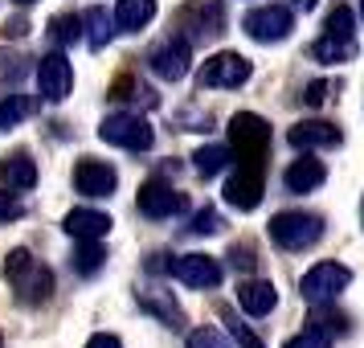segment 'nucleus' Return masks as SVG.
<instances>
[{
    "label": "nucleus",
    "mask_w": 364,
    "mask_h": 348,
    "mask_svg": "<svg viewBox=\"0 0 364 348\" xmlns=\"http://www.w3.org/2000/svg\"><path fill=\"white\" fill-rule=\"evenodd\" d=\"M287 348H331V332H323L319 324L315 328H303L299 336L287 340Z\"/></svg>",
    "instance_id": "nucleus-27"
},
{
    "label": "nucleus",
    "mask_w": 364,
    "mask_h": 348,
    "mask_svg": "<svg viewBox=\"0 0 364 348\" xmlns=\"http://www.w3.org/2000/svg\"><path fill=\"white\" fill-rule=\"evenodd\" d=\"M242 29H246L254 41H287L291 29H295V17H291V9H282V4H262V9H250L246 21H242Z\"/></svg>",
    "instance_id": "nucleus-8"
},
{
    "label": "nucleus",
    "mask_w": 364,
    "mask_h": 348,
    "mask_svg": "<svg viewBox=\"0 0 364 348\" xmlns=\"http://www.w3.org/2000/svg\"><path fill=\"white\" fill-rule=\"evenodd\" d=\"M270 238L282 250H307L323 238V217L303 213V209H287V213L270 217Z\"/></svg>",
    "instance_id": "nucleus-3"
},
{
    "label": "nucleus",
    "mask_w": 364,
    "mask_h": 348,
    "mask_svg": "<svg viewBox=\"0 0 364 348\" xmlns=\"http://www.w3.org/2000/svg\"><path fill=\"white\" fill-rule=\"evenodd\" d=\"M74 86V66L66 62V53H46L37 62V90L46 102H62Z\"/></svg>",
    "instance_id": "nucleus-10"
},
{
    "label": "nucleus",
    "mask_w": 364,
    "mask_h": 348,
    "mask_svg": "<svg viewBox=\"0 0 364 348\" xmlns=\"http://www.w3.org/2000/svg\"><path fill=\"white\" fill-rule=\"evenodd\" d=\"M348 283H352V270L348 266H340V263H319V266H311L307 275H303V283H299V291H303V299L307 303H331V299L344 291Z\"/></svg>",
    "instance_id": "nucleus-7"
},
{
    "label": "nucleus",
    "mask_w": 364,
    "mask_h": 348,
    "mask_svg": "<svg viewBox=\"0 0 364 348\" xmlns=\"http://www.w3.org/2000/svg\"><path fill=\"white\" fill-rule=\"evenodd\" d=\"M21 213H25V205H21L13 193H0V226H4V221H17Z\"/></svg>",
    "instance_id": "nucleus-34"
},
{
    "label": "nucleus",
    "mask_w": 364,
    "mask_h": 348,
    "mask_svg": "<svg viewBox=\"0 0 364 348\" xmlns=\"http://www.w3.org/2000/svg\"><path fill=\"white\" fill-rule=\"evenodd\" d=\"M156 17V0H119L115 4V25L127 33H139Z\"/></svg>",
    "instance_id": "nucleus-19"
},
{
    "label": "nucleus",
    "mask_w": 364,
    "mask_h": 348,
    "mask_svg": "<svg viewBox=\"0 0 364 348\" xmlns=\"http://www.w3.org/2000/svg\"><path fill=\"white\" fill-rule=\"evenodd\" d=\"M86 348H123V340L111 336V332H95V336L86 340Z\"/></svg>",
    "instance_id": "nucleus-37"
},
{
    "label": "nucleus",
    "mask_w": 364,
    "mask_h": 348,
    "mask_svg": "<svg viewBox=\"0 0 364 348\" xmlns=\"http://www.w3.org/2000/svg\"><path fill=\"white\" fill-rule=\"evenodd\" d=\"M360 13H364V0H360Z\"/></svg>",
    "instance_id": "nucleus-41"
},
{
    "label": "nucleus",
    "mask_w": 364,
    "mask_h": 348,
    "mask_svg": "<svg viewBox=\"0 0 364 348\" xmlns=\"http://www.w3.org/2000/svg\"><path fill=\"white\" fill-rule=\"evenodd\" d=\"M184 193H176L172 184L164 181H148L144 189H139V213L144 217H156V221H164V217L172 213H184Z\"/></svg>",
    "instance_id": "nucleus-12"
},
{
    "label": "nucleus",
    "mask_w": 364,
    "mask_h": 348,
    "mask_svg": "<svg viewBox=\"0 0 364 348\" xmlns=\"http://www.w3.org/2000/svg\"><path fill=\"white\" fill-rule=\"evenodd\" d=\"M225 201H230L233 209H242V213L258 209V205H262V168L237 164V172H233L230 184H225Z\"/></svg>",
    "instance_id": "nucleus-13"
},
{
    "label": "nucleus",
    "mask_w": 364,
    "mask_h": 348,
    "mask_svg": "<svg viewBox=\"0 0 364 348\" xmlns=\"http://www.w3.org/2000/svg\"><path fill=\"white\" fill-rule=\"evenodd\" d=\"M50 37L58 46H70V41H78L82 37V17H74V13H62V17L50 21Z\"/></svg>",
    "instance_id": "nucleus-26"
},
{
    "label": "nucleus",
    "mask_w": 364,
    "mask_h": 348,
    "mask_svg": "<svg viewBox=\"0 0 364 348\" xmlns=\"http://www.w3.org/2000/svg\"><path fill=\"white\" fill-rule=\"evenodd\" d=\"M328 90H331L328 83H311L307 95H303V102H307V107H323V102H328Z\"/></svg>",
    "instance_id": "nucleus-36"
},
{
    "label": "nucleus",
    "mask_w": 364,
    "mask_h": 348,
    "mask_svg": "<svg viewBox=\"0 0 364 348\" xmlns=\"http://www.w3.org/2000/svg\"><path fill=\"white\" fill-rule=\"evenodd\" d=\"M115 184H119L115 168L102 164V160H78V168H74V189L82 197H111Z\"/></svg>",
    "instance_id": "nucleus-14"
},
{
    "label": "nucleus",
    "mask_w": 364,
    "mask_h": 348,
    "mask_svg": "<svg viewBox=\"0 0 364 348\" xmlns=\"http://www.w3.org/2000/svg\"><path fill=\"white\" fill-rule=\"evenodd\" d=\"M323 176H328V172H323V164H319V160H307V156H303V160H295V164L282 172V181H287V189H291V193H311V189H319V184H323Z\"/></svg>",
    "instance_id": "nucleus-18"
},
{
    "label": "nucleus",
    "mask_w": 364,
    "mask_h": 348,
    "mask_svg": "<svg viewBox=\"0 0 364 348\" xmlns=\"http://www.w3.org/2000/svg\"><path fill=\"white\" fill-rule=\"evenodd\" d=\"M99 139L102 144H115V148L127 152H148L156 144V132L144 115H132V111H119V115H107L99 123Z\"/></svg>",
    "instance_id": "nucleus-4"
},
{
    "label": "nucleus",
    "mask_w": 364,
    "mask_h": 348,
    "mask_svg": "<svg viewBox=\"0 0 364 348\" xmlns=\"http://www.w3.org/2000/svg\"><path fill=\"white\" fill-rule=\"evenodd\" d=\"M13 4H37V0H13Z\"/></svg>",
    "instance_id": "nucleus-40"
},
{
    "label": "nucleus",
    "mask_w": 364,
    "mask_h": 348,
    "mask_svg": "<svg viewBox=\"0 0 364 348\" xmlns=\"http://www.w3.org/2000/svg\"><path fill=\"white\" fill-rule=\"evenodd\" d=\"M315 58L319 62H352L356 58V37H336V33H323L315 41Z\"/></svg>",
    "instance_id": "nucleus-22"
},
{
    "label": "nucleus",
    "mask_w": 364,
    "mask_h": 348,
    "mask_svg": "<svg viewBox=\"0 0 364 348\" xmlns=\"http://www.w3.org/2000/svg\"><path fill=\"white\" fill-rule=\"evenodd\" d=\"M188 348H237V344H230L217 328H197L188 336Z\"/></svg>",
    "instance_id": "nucleus-30"
},
{
    "label": "nucleus",
    "mask_w": 364,
    "mask_h": 348,
    "mask_svg": "<svg viewBox=\"0 0 364 348\" xmlns=\"http://www.w3.org/2000/svg\"><path fill=\"white\" fill-rule=\"evenodd\" d=\"M86 46L90 50H107V41L115 37V17H107V9H86Z\"/></svg>",
    "instance_id": "nucleus-21"
},
{
    "label": "nucleus",
    "mask_w": 364,
    "mask_h": 348,
    "mask_svg": "<svg viewBox=\"0 0 364 348\" xmlns=\"http://www.w3.org/2000/svg\"><path fill=\"white\" fill-rule=\"evenodd\" d=\"M188 62H193V53H188V41L184 37H168V41H160L148 53L151 74L164 78V83H181L184 74H188Z\"/></svg>",
    "instance_id": "nucleus-9"
},
{
    "label": "nucleus",
    "mask_w": 364,
    "mask_h": 348,
    "mask_svg": "<svg viewBox=\"0 0 364 348\" xmlns=\"http://www.w3.org/2000/svg\"><path fill=\"white\" fill-rule=\"evenodd\" d=\"M4 283L17 291L21 303H46V299L53 295L50 266H41L29 250H13V254L4 258Z\"/></svg>",
    "instance_id": "nucleus-1"
},
{
    "label": "nucleus",
    "mask_w": 364,
    "mask_h": 348,
    "mask_svg": "<svg viewBox=\"0 0 364 348\" xmlns=\"http://www.w3.org/2000/svg\"><path fill=\"white\" fill-rule=\"evenodd\" d=\"M33 111V102L25 99V95H9V99L0 102V132H9V127H17L21 119Z\"/></svg>",
    "instance_id": "nucleus-25"
},
{
    "label": "nucleus",
    "mask_w": 364,
    "mask_h": 348,
    "mask_svg": "<svg viewBox=\"0 0 364 348\" xmlns=\"http://www.w3.org/2000/svg\"><path fill=\"white\" fill-rule=\"evenodd\" d=\"M230 144L246 168H262V156L270 148V123L254 111H237L230 119Z\"/></svg>",
    "instance_id": "nucleus-2"
},
{
    "label": "nucleus",
    "mask_w": 364,
    "mask_h": 348,
    "mask_svg": "<svg viewBox=\"0 0 364 348\" xmlns=\"http://www.w3.org/2000/svg\"><path fill=\"white\" fill-rule=\"evenodd\" d=\"M21 74H25V58H21V53H4L0 50V86L21 83Z\"/></svg>",
    "instance_id": "nucleus-28"
},
{
    "label": "nucleus",
    "mask_w": 364,
    "mask_h": 348,
    "mask_svg": "<svg viewBox=\"0 0 364 348\" xmlns=\"http://www.w3.org/2000/svg\"><path fill=\"white\" fill-rule=\"evenodd\" d=\"M291 4H295V9H303V13H307V9H315V0H291Z\"/></svg>",
    "instance_id": "nucleus-39"
},
{
    "label": "nucleus",
    "mask_w": 364,
    "mask_h": 348,
    "mask_svg": "<svg viewBox=\"0 0 364 348\" xmlns=\"http://www.w3.org/2000/svg\"><path fill=\"white\" fill-rule=\"evenodd\" d=\"M176 25L184 29V41H205V37H221L225 33V4L221 0H188Z\"/></svg>",
    "instance_id": "nucleus-5"
},
{
    "label": "nucleus",
    "mask_w": 364,
    "mask_h": 348,
    "mask_svg": "<svg viewBox=\"0 0 364 348\" xmlns=\"http://www.w3.org/2000/svg\"><path fill=\"white\" fill-rule=\"evenodd\" d=\"M0 181L9 184V189H33L37 184V164L17 152V156H4V164H0Z\"/></svg>",
    "instance_id": "nucleus-20"
},
{
    "label": "nucleus",
    "mask_w": 364,
    "mask_h": 348,
    "mask_svg": "<svg viewBox=\"0 0 364 348\" xmlns=\"http://www.w3.org/2000/svg\"><path fill=\"white\" fill-rule=\"evenodd\" d=\"M225 164H230V152L217 148V144H209V148H200L197 156H193V168H197L205 181H209V176H217V172H221Z\"/></svg>",
    "instance_id": "nucleus-24"
},
{
    "label": "nucleus",
    "mask_w": 364,
    "mask_h": 348,
    "mask_svg": "<svg viewBox=\"0 0 364 348\" xmlns=\"http://www.w3.org/2000/svg\"><path fill=\"white\" fill-rule=\"evenodd\" d=\"M360 217H364V205H360Z\"/></svg>",
    "instance_id": "nucleus-42"
},
{
    "label": "nucleus",
    "mask_w": 364,
    "mask_h": 348,
    "mask_svg": "<svg viewBox=\"0 0 364 348\" xmlns=\"http://www.w3.org/2000/svg\"><path fill=\"white\" fill-rule=\"evenodd\" d=\"M193 233H217L221 230V213H213V209H205V213L193 217V226H188Z\"/></svg>",
    "instance_id": "nucleus-33"
},
{
    "label": "nucleus",
    "mask_w": 364,
    "mask_h": 348,
    "mask_svg": "<svg viewBox=\"0 0 364 348\" xmlns=\"http://www.w3.org/2000/svg\"><path fill=\"white\" fill-rule=\"evenodd\" d=\"M111 99H144V102H156L148 86H139L135 78H119V83L111 86Z\"/></svg>",
    "instance_id": "nucleus-29"
},
{
    "label": "nucleus",
    "mask_w": 364,
    "mask_h": 348,
    "mask_svg": "<svg viewBox=\"0 0 364 348\" xmlns=\"http://www.w3.org/2000/svg\"><path fill=\"white\" fill-rule=\"evenodd\" d=\"M230 258H233V266H242V270H254V263H258V258H254V246H246V242H242V246L233 242Z\"/></svg>",
    "instance_id": "nucleus-35"
},
{
    "label": "nucleus",
    "mask_w": 364,
    "mask_h": 348,
    "mask_svg": "<svg viewBox=\"0 0 364 348\" xmlns=\"http://www.w3.org/2000/svg\"><path fill=\"white\" fill-rule=\"evenodd\" d=\"M221 315L230 320V328H233V340H237V348H262V340H258V336H254V332H250L246 324H237V320H233L230 312H221Z\"/></svg>",
    "instance_id": "nucleus-32"
},
{
    "label": "nucleus",
    "mask_w": 364,
    "mask_h": 348,
    "mask_svg": "<svg viewBox=\"0 0 364 348\" xmlns=\"http://www.w3.org/2000/svg\"><path fill=\"white\" fill-rule=\"evenodd\" d=\"M66 233L74 242H99L111 233V217L99 209H70L66 213Z\"/></svg>",
    "instance_id": "nucleus-16"
},
{
    "label": "nucleus",
    "mask_w": 364,
    "mask_h": 348,
    "mask_svg": "<svg viewBox=\"0 0 364 348\" xmlns=\"http://www.w3.org/2000/svg\"><path fill=\"white\" fill-rule=\"evenodd\" d=\"M250 74H254V66H250V58H242V53H213L205 66H200V90H237L242 83H250Z\"/></svg>",
    "instance_id": "nucleus-6"
},
{
    "label": "nucleus",
    "mask_w": 364,
    "mask_h": 348,
    "mask_svg": "<svg viewBox=\"0 0 364 348\" xmlns=\"http://www.w3.org/2000/svg\"><path fill=\"white\" fill-rule=\"evenodd\" d=\"M237 303H242L246 315H270L274 303H279V291H274V283H266V279H250L237 287Z\"/></svg>",
    "instance_id": "nucleus-17"
},
{
    "label": "nucleus",
    "mask_w": 364,
    "mask_h": 348,
    "mask_svg": "<svg viewBox=\"0 0 364 348\" xmlns=\"http://www.w3.org/2000/svg\"><path fill=\"white\" fill-rule=\"evenodd\" d=\"M287 139H291V148L311 152V148H336L344 135H340V127H336V123H323V119H307V123H295V127L287 132Z\"/></svg>",
    "instance_id": "nucleus-15"
},
{
    "label": "nucleus",
    "mask_w": 364,
    "mask_h": 348,
    "mask_svg": "<svg viewBox=\"0 0 364 348\" xmlns=\"http://www.w3.org/2000/svg\"><path fill=\"white\" fill-rule=\"evenodd\" d=\"M328 33H336V37H352V9H348V4H336V9H331V17H328Z\"/></svg>",
    "instance_id": "nucleus-31"
},
{
    "label": "nucleus",
    "mask_w": 364,
    "mask_h": 348,
    "mask_svg": "<svg viewBox=\"0 0 364 348\" xmlns=\"http://www.w3.org/2000/svg\"><path fill=\"white\" fill-rule=\"evenodd\" d=\"M102 263H107V250L99 242H82V246L74 250V258H70V266L78 275H95V270H102Z\"/></svg>",
    "instance_id": "nucleus-23"
},
{
    "label": "nucleus",
    "mask_w": 364,
    "mask_h": 348,
    "mask_svg": "<svg viewBox=\"0 0 364 348\" xmlns=\"http://www.w3.org/2000/svg\"><path fill=\"white\" fill-rule=\"evenodd\" d=\"M168 270L184 283V287H200V291H209L221 283V263L209 258V254H181L176 263H168Z\"/></svg>",
    "instance_id": "nucleus-11"
},
{
    "label": "nucleus",
    "mask_w": 364,
    "mask_h": 348,
    "mask_svg": "<svg viewBox=\"0 0 364 348\" xmlns=\"http://www.w3.org/2000/svg\"><path fill=\"white\" fill-rule=\"evenodd\" d=\"M4 33H13V37H25V33H29V21H25V17H17L13 25H9V29H4Z\"/></svg>",
    "instance_id": "nucleus-38"
}]
</instances>
